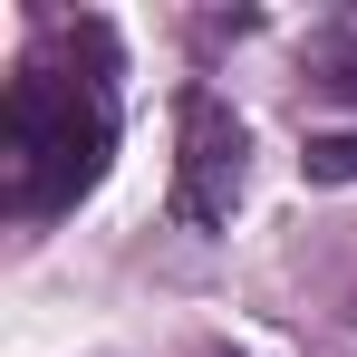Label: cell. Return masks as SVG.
Segmentation results:
<instances>
[{
    "label": "cell",
    "instance_id": "obj_1",
    "mask_svg": "<svg viewBox=\"0 0 357 357\" xmlns=\"http://www.w3.org/2000/svg\"><path fill=\"white\" fill-rule=\"evenodd\" d=\"M0 135H10V203L20 213H59L107 174V107L77 77H49V68L10 77Z\"/></svg>",
    "mask_w": 357,
    "mask_h": 357
},
{
    "label": "cell",
    "instance_id": "obj_2",
    "mask_svg": "<svg viewBox=\"0 0 357 357\" xmlns=\"http://www.w3.org/2000/svg\"><path fill=\"white\" fill-rule=\"evenodd\" d=\"M241 155H251L241 116L213 97V87H193V97H183V165H174V213L193 222V232L232 222V203H241Z\"/></svg>",
    "mask_w": 357,
    "mask_h": 357
},
{
    "label": "cell",
    "instance_id": "obj_3",
    "mask_svg": "<svg viewBox=\"0 0 357 357\" xmlns=\"http://www.w3.org/2000/svg\"><path fill=\"white\" fill-rule=\"evenodd\" d=\"M299 174H309V183H348V174H357V135H309Z\"/></svg>",
    "mask_w": 357,
    "mask_h": 357
}]
</instances>
